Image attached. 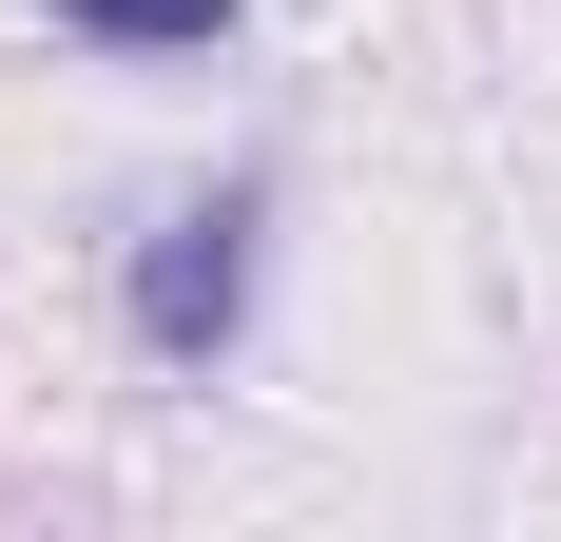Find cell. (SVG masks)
Returning a JSON list of instances; mask_svg holds the SVG:
<instances>
[{
  "mask_svg": "<svg viewBox=\"0 0 561 542\" xmlns=\"http://www.w3.org/2000/svg\"><path fill=\"white\" fill-rule=\"evenodd\" d=\"M232 310H252V194H194V214L136 252V329L194 369V349H232Z\"/></svg>",
  "mask_w": 561,
  "mask_h": 542,
  "instance_id": "cell-1",
  "label": "cell"
},
{
  "mask_svg": "<svg viewBox=\"0 0 561 542\" xmlns=\"http://www.w3.org/2000/svg\"><path fill=\"white\" fill-rule=\"evenodd\" d=\"M58 20H78V39H136V58H174V39H214L232 0H58Z\"/></svg>",
  "mask_w": 561,
  "mask_h": 542,
  "instance_id": "cell-2",
  "label": "cell"
}]
</instances>
